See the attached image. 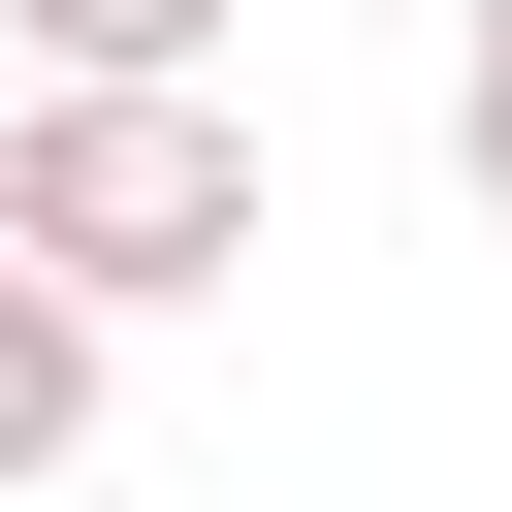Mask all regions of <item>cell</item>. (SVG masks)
<instances>
[{"mask_svg": "<svg viewBox=\"0 0 512 512\" xmlns=\"http://www.w3.org/2000/svg\"><path fill=\"white\" fill-rule=\"evenodd\" d=\"M0 256L128 352V320L256 288V128H224V96H32V128H0Z\"/></svg>", "mask_w": 512, "mask_h": 512, "instance_id": "6da1fadb", "label": "cell"}, {"mask_svg": "<svg viewBox=\"0 0 512 512\" xmlns=\"http://www.w3.org/2000/svg\"><path fill=\"white\" fill-rule=\"evenodd\" d=\"M32 96H224V0H0Z\"/></svg>", "mask_w": 512, "mask_h": 512, "instance_id": "7a4b0ae2", "label": "cell"}, {"mask_svg": "<svg viewBox=\"0 0 512 512\" xmlns=\"http://www.w3.org/2000/svg\"><path fill=\"white\" fill-rule=\"evenodd\" d=\"M96 384H128V352H96V320L0 256V480H64V448H96Z\"/></svg>", "mask_w": 512, "mask_h": 512, "instance_id": "3957f363", "label": "cell"}, {"mask_svg": "<svg viewBox=\"0 0 512 512\" xmlns=\"http://www.w3.org/2000/svg\"><path fill=\"white\" fill-rule=\"evenodd\" d=\"M448 160H480V224H512V32H480V64H448Z\"/></svg>", "mask_w": 512, "mask_h": 512, "instance_id": "277c9868", "label": "cell"}, {"mask_svg": "<svg viewBox=\"0 0 512 512\" xmlns=\"http://www.w3.org/2000/svg\"><path fill=\"white\" fill-rule=\"evenodd\" d=\"M480 32H512V0H480Z\"/></svg>", "mask_w": 512, "mask_h": 512, "instance_id": "5b68a950", "label": "cell"}]
</instances>
